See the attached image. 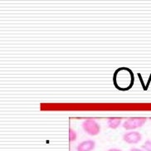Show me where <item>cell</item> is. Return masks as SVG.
<instances>
[{"mask_svg": "<svg viewBox=\"0 0 151 151\" xmlns=\"http://www.w3.org/2000/svg\"><path fill=\"white\" fill-rule=\"evenodd\" d=\"M142 149L145 151H151V140L150 139L145 140V143L143 144Z\"/></svg>", "mask_w": 151, "mask_h": 151, "instance_id": "8", "label": "cell"}, {"mask_svg": "<svg viewBox=\"0 0 151 151\" xmlns=\"http://www.w3.org/2000/svg\"><path fill=\"white\" fill-rule=\"evenodd\" d=\"M69 139H70V141H71V142L75 141L76 139H77V133H76V131L74 130L72 128H70V129H69Z\"/></svg>", "mask_w": 151, "mask_h": 151, "instance_id": "7", "label": "cell"}, {"mask_svg": "<svg viewBox=\"0 0 151 151\" xmlns=\"http://www.w3.org/2000/svg\"><path fill=\"white\" fill-rule=\"evenodd\" d=\"M122 118L121 117H110L107 120V124L109 128L112 129H116L121 124Z\"/></svg>", "mask_w": 151, "mask_h": 151, "instance_id": "6", "label": "cell"}, {"mask_svg": "<svg viewBox=\"0 0 151 151\" xmlns=\"http://www.w3.org/2000/svg\"><path fill=\"white\" fill-rule=\"evenodd\" d=\"M142 139V135L136 130L128 131L123 135V140L129 145H136Z\"/></svg>", "mask_w": 151, "mask_h": 151, "instance_id": "4", "label": "cell"}, {"mask_svg": "<svg viewBox=\"0 0 151 151\" xmlns=\"http://www.w3.org/2000/svg\"><path fill=\"white\" fill-rule=\"evenodd\" d=\"M129 151H145L143 149H139V148H132L130 149Z\"/></svg>", "mask_w": 151, "mask_h": 151, "instance_id": "9", "label": "cell"}, {"mask_svg": "<svg viewBox=\"0 0 151 151\" xmlns=\"http://www.w3.org/2000/svg\"><path fill=\"white\" fill-rule=\"evenodd\" d=\"M113 83L116 89L126 91L132 88L134 83L133 71L128 67H120L114 72Z\"/></svg>", "mask_w": 151, "mask_h": 151, "instance_id": "1", "label": "cell"}, {"mask_svg": "<svg viewBox=\"0 0 151 151\" xmlns=\"http://www.w3.org/2000/svg\"><path fill=\"white\" fill-rule=\"evenodd\" d=\"M107 151H123L120 150V149H117V148H111V149H109Z\"/></svg>", "mask_w": 151, "mask_h": 151, "instance_id": "10", "label": "cell"}, {"mask_svg": "<svg viewBox=\"0 0 151 151\" xmlns=\"http://www.w3.org/2000/svg\"><path fill=\"white\" fill-rule=\"evenodd\" d=\"M96 147V143L94 140L87 139L81 142L76 146V151H92Z\"/></svg>", "mask_w": 151, "mask_h": 151, "instance_id": "5", "label": "cell"}, {"mask_svg": "<svg viewBox=\"0 0 151 151\" xmlns=\"http://www.w3.org/2000/svg\"><path fill=\"white\" fill-rule=\"evenodd\" d=\"M150 120H151V117H150Z\"/></svg>", "mask_w": 151, "mask_h": 151, "instance_id": "11", "label": "cell"}, {"mask_svg": "<svg viewBox=\"0 0 151 151\" xmlns=\"http://www.w3.org/2000/svg\"><path fill=\"white\" fill-rule=\"evenodd\" d=\"M146 117H129L124 120L123 123V128L126 130H134L142 127L146 122Z\"/></svg>", "mask_w": 151, "mask_h": 151, "instance_id": "2", "label": "cell"}, {"mask_svg": "<svg viewBox=\"0 0 151 151\" xmlns=\"http://www.w3.org/2000/svg\"><path fill=\"white\" fill-rule=\"evenodd\" d=\"M81 127L86 134H88L91 136H96L101 131V126L94 119H86L85 120Z\"/></svg>", "mask_w": 151, "mask_h": 151, "instance_id": "3", "label": "cell"}]
</instances>
